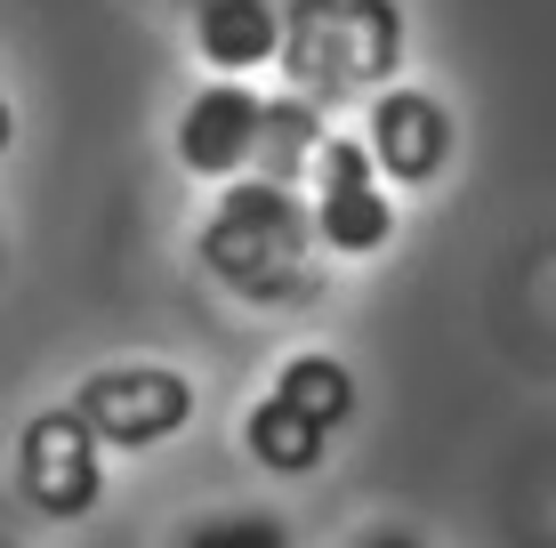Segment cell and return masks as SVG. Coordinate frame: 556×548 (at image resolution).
<instances>
[{"label": "cell", "instance_id": "cell-9", "mask_svg": "<svg viewBox=\"0 0 556 548\" xmlns=\"http://www.w3.org/2000/svg\"><path fill=\"white\" fill-rule=\"evenodd\" d=\"M275 404H291L299 420H315L323 436H339V428L355 420V371L339 364V355H323V347H299L291 364L275 371Z\"/></svg>", "mask_w": 556, "mask_h": 548}, {"label": "cell", "instance_id": "cell-2", "mask_svg": "<svg viewBox=\"0 0 556 548\" xmlns=\"http://www.w3.org/2000/svg\"><path fill=\"white\" fill-rule=\"evenodd\" d=\"M404 65V9L395 0H282V73L291 98L339 105L395 89Z\"/></svg>", "mask_w": 556, "mask_h": 548}, {"label": "cell", "instance_id": "cell-8", "mask_svg": "<svg viewBox=\"0 0 556 548\" xmlns=\"http://www.w3.org/2000/svg\"><path fill=\"white\" fill-rule=\"evenodd\" d=\"M194 49L218 73H251L282 56V0H194Z\"/></svg>", "mask_w": 556, "mask_h": 548}, {"label": "cell", "instance_id": "cell-1", "mask_svg": "<svg viewBox=\"0 0 556 548\" xmlns=\"http://www.w3.org/2000/svg\"><path fill=\"white\" fill-rule=\"evenodd\" d=\"M194 258L218 291L251 298V307H299L315 291V211L299 186L235 178L194 234Z\"/></svg>", "mask_w": 556, "mask_h": 548}, {"label": "cell", "instance_id": "cell-5", "mask_svg": "<svg viewBox=\"0 0 556 548\" xmlns=\"http://www.w3.org/2000/svg\"><path fill=\"white\" fill-rule=\"evenodd\" d=\"M315 242L339 258H371L395 242V194L379 186L371 154H363V138H323L315 154Z\"/></svg>", "mask_w": 556, "mask_h": 548}, {"label": "cell", "instance_id": "cell-12", "mask_svg": "<svg viewBox=\"0 0 556 548\" xmlns=\"http://www.w3.org/2000/svg\"><path fill=\"white\" fill-rule=\"evenodd\" d=\"M186 548H291V533H282L275 517H251V508H226V517H202L194 533H186Z\"/></svg>", "mask_w": 556, "mask_h": 548}, {"label": "cell", "instance_id": "cell-6", "mask_svg": "<svg viewBox=\"0 0 556 548\" xmlns=\"http://www.w3.org/2000/svg\"><path fill=\"white\" fill-rule=\"evenodd\" d=\"M371 138H363V154L388 186H428L444 178L452 162V113L428 98V89H379L371 98Z\"/></svg>", "mask_w": 556, "mask_h": 548}, {"label": "cell", "instance_id": "cell-4", "mask_svg": "<svg viewBox=\"0 0 556 548\" xmlns=\"http://www.w3.org/2000/svg\"><path fill=\"white\" fill-rule=\"evenodd\" d=\"M16 493L56 524H81L105 500V444L73 404H49L16 428Z\"/></svg>", "mask_w": 556, "mask_h": 548}, {"label": "cell", "instance_id": "cell-13", "mask_svg": "<svg viewBox=\"0 0 556 548\" xmlns=\"http://www.w3.org/2000/svg\"><path fill=\"white\" fill-rule=\"evenodd\" d=\"M9 138H16V113H9V98H0V154H9Z\"/></svg>", "mask_w": 556, "mask_h": 548}, {"label": "cell", "instance_id": "cell-7", "mask_svg": "<svg viewBox=\"0 0 556 548\" xmlns=\"http://www.w3.org/2000/svg\"><path fill=\"white\" fill-rule=\"evenodd\" d=\"M258 145V98L242 81H210L178 113V162L194 178H242Z\"/></svg>", "mask_w": 556, "mask_h": 548}, {"label": "cell", "instance_id": "cell-10", "mask_svg": "<svg viewBox=\"0 0 556 548\" xmlns=\"http://www.w3.org/2000/svg\"><path fill=\"white\" fill-rule=\"evenodd\" d=\"M315 154H323V113L306 98H258V145H251L258 178L299 186L306 169H315Z\"/></svg>", "mask_w": 556, "mask_h": 548}, {"label": "cell", "instance_id": "cell-11", "mask_svg": "<svg viewBox=\"0 0 556 548\" xmlns=\"http://www.w3.org/2000/svg\"><path fill=\"white\" fill-rule=\"evenodd\" d=\"M323 428L315 420H299L291 404H275V395H258L251 411H242V451L266 468V476H315L323 468Z\"/></svg>", "mask_w": 556, "mask_h": 548}, {"label": "cell", "instance_id": "cell-14", "mask_svg": "<svg viewBox=\"0 0 556 548\" xmlns=\"http://www.w3.org/2000/svg\"><path fill=\"white\" fill-rule=\"evenodd\" d=\"M363 548H419V540H404V533H371Z\"/></svg>", "mask_w": 556, "mask_h": 548}, {"label": "cell", "instance_id": "cell-3", "mask_svg": "<svg viewBox=\"0 0 556 548\" xmlns=\"http://www.w3.org/2000/svg\"><path fill=\"white\" fill-rule=\"evenodd\" d=\"M73 411L105 451H153L194 420V380L169 364H105L73 387Z\"/></svg>", "mask_w": 556, "mask_h": 548}]
</instances>
